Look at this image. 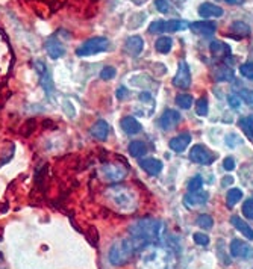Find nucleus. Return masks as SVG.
<instances>
[{"label": "nucleus", "instance_id": "37998d69", "mask_svg": "<svg viewBox=\"0 0 253 269\" xmlns=\"http://www.w3.org/2000/svg\"><path fill=\"white\" fill-rule=\"evenodd\" d=\"M228 102L232 108H240V105H241V99H238L237 96H229Z\"/></svg>", "mask_w": 253, "mask_h": 269}, {"label": "nucleus", "instance_id": "72a5a7b5", "mask_svg": "<svg viewBox=\"0 0 253 269\" xmlns=\"http://www.w3.org/2000/svg\"><path fill=\"white\" fill-rule=\"evenodd\" d=\"M149 32L150 34H161L165 32V21L164 20H156L149 26Z\"/></svg>", "mask_w": 253, "mask_h": 269}, {"label": "nucleus", "instance_id": "5701e85b", "mask_svg": "<svg viewBox=\"0 0 253 269\" xmlns=\"http://www.w3.org/2000/svg\"><path fill=\"white\" fill-rule=\"evenodd\" d=\"M231 34L240 40V38H244V37L250 35V27L243 21H234L231 24Z\"/></svg>", "mask_w": 253, "mask_h": 269}, {"label": "nucleus", "instance_id": "c9c22d12", "mask_svg": "<svg viewBox=\"0 0 253 269\" xmlns=\"http://www.w3.org/2000/svg\"><path fill=\"white\" fill-rule=\"evenodd\" d=\"M240 73L246 79H253V62H246L240 67Z\"/></svg>", "mask_w": 253, "mask_h": 269}, {"label": "nucleus", "instance_id": "f8f14e48", "mask_svg": "<svg viewBox=\"0 0 253 269\" xmlns=\"http://www.w3.org/2000/svg\"><path fill=\"white\" fill-rule=\"evenodd\" d=\"M179 121H181V113L173 109H167L159 118V126L164 130H172L179 124Z\"/></svg>", "mask_w": 253, "mask_h": 269}, {"label": "nucleus", "instance_id": "c03bdc74", "mask_svg": "<svg viewBox=\"0 0 253 269\" xmlns=\"http://www.w3.org/2000/svg\"><path fill=\"white\" fill-rule=\"evenodd\" d=\"M64 106H65V108H68V110H67L68 116H74V115H76V112H74V106H71V103H70L68 100H65V102H64Z\"/></svg>", "mask_w": 253, "mask_h": 269}, {"label": "nucleus", "instance_id": "2f4dec72", "mask_svg": "<svg viewBox=\"0 0 253 269\" xmlns=\"http://www.w3.org/2000/svg\"><path fill=\"white\" fill-rule=\"evenodd\" d=\"M243 215L247 219H253V198H247L243 204Z\"/></svg>", "mask_w": 253, "mask_h": 269}, {"label": "nucleus", "instance_id": "f257e3e1", "mask_svg": "<svg viewBox=\"0 0 253 269\" xmlns=\"http://www.w3.org/2000/svg\"><path fill=\"white\" fill-rule=\"evenodd\" d=\"M162 234V222L153 218H141L130 224L129 236L143 248L156 244Z\"/></svg>", "mask_w": 253, "mask_h": 269}, {"label": "nucleus", "instance_id": "6e6552de", "mask_svg": "<svg viewBox=\"0 0 253 269\" xmlns=\"http://www.w3.org/2000/svg\"><path fill=\"white\" fill-rule=\"evenodd\" d=\"M231 254L237 259L249 260V259H253V248L250 244H246L240 241V239H234L231 242Z\"/></svg>", "mask_w": 253, "mask_h": 269}, {"label": "nucleus", "instance_id": "7ed1b4c3", "mask_svg": "<svg viewBox=\"0 0 253 269\" xmlns=\"http://www.w3.org/2000/svg\"><path fill=\"white\" fill-rule=\"evenodd\" d=\"M141 257H139V268L141 269H170L172 263V253L158 247L156 244L147 245L139 251Z\"/></svg>", "mask_w": 253, "mask_h": 269}, {"label": "nucleus", "instance_id": "9b49d317", "mask_svg": "<svg viewBox=\"0 0 253 269\" xmlns=\"http://www.w3.org/2000/svg\"><path fill=\"white\" fill-rule=\"evenodd\" d=\"M35 68H37V73H38L40 83H41L43 88L46 89V93H47V94H52V93H53V80H52V76H50L49 68L46 67V64H44L43 61H35Z\"/></svg>", "mask_w": 253, "mask_h": 269}, {"label": "nucleus", "instance_id": "c756f323", "mask_svg": "<svg viewBox=\"0 0 253 269\" xmlns=\"http://www.w3.org/2000/svg\"><path fill=\"white\" fill-rule=\"evenodd\" d=\"M176 103L182 109H190L192 106V97L190 94H179L176 97Z\"/></svg>", "mask_w": 253, "mask_h": 269}, {"label": "nucleus", "instance_id": "0eeeda50", "mask_svg": "<svg viewBox=\"0 0 253 269\" xmlns=\"http://www.w3.org/2000/svg\"><path fill=\"white\" fill-rule=\"evenodd\" d=\"M190 159L199 165H211L215 161V156L203 145H194L190 152Z\"/></svg>", "mask_w": 253, "mask_h": 269}, {"label": "nucleus", "instance_id": "39448f33", "mask_svg": "<svg viewBox=\"0 0 253 269\" xmlns=\"http://www.w3.org/2000/svg\"><path fill=\"white\" fill-rule=\"evenodd\" d=\"M109 41L108 38H103V37H94V38H90L88 41L83 43L77 50H76V54L77 56H93V54H97V53H103L109 49Z\"/></svg>", "mask_w": 253, "mask_h": 269}, {"label": "nucleus", "instance_id": "2eb2a0df", "mask_svg": "<svg viewBox=\"0 0 253 269\" xmlns=\"http://www.w3.org/2000/svg\"><path fill=\"white\" fill-rule=\"evenodd\" d=\"M139 166H141V169L146 171L149 175H158L162 171L164 163L159 159L146 158V159H139Z\"/></svg>", "mask_w": 253, "mask_h": 269}, {"label": "nucleus", "instance_id": "a18cd8bd", "mask_svg": "<svg viewBox=\"0 0 253 269\" xmlns=\"http://www.w3.org/2000/svg\"><path fill=\"white\" fill-rule=\"evenodd\" d=\"M139 100H141V102H152V96L149 93H141V94H139Z\"/></svg>", "mask_w": 253, "mask_h": 269}, {"label": "nucleus", "instance_id": "f704fd0d", "mask_svg": "<svg viewBox=\"0 0 253 269\" xmlns=\"http://www.w3.org/2000/svg\"><path fill=\"white\" fill-rule=\"evenodd\" d=\"M195 112L200 116H205L208 113V100L206 99H199L195 102Z\"/></svg>", "mask_w": 253, "mask_h": 269}, {"label": "nucleus", "instance_id": "423d86ee", "mask_svg": "<svg viewBox=\"0 0 253 269\" xmlns=\"http://www.w3.org/2000/svg\"><path fill=\"white\" fill-rule=\"evenodd\" d=\"M100 174L103 180L108 183H117L126 177V169L119 163H106L100 168Z\"/></svg>", "mask_w": 253, "mask_h": 269}, {"label": "nucleus", "instance_id": "1a4fd4ad", "mask_svg": "<svg viewBox=\"0 0 253 269\" xmlns=\"http://www.w3.org/2000/svg\"><path fill=\"white\" fill-rule=\"evenodd\" d=\"M173 85L176 88H182V89H187L191 86V71H190V67L185 61H182L179 64L178 73L173 79Z\"/></svg>", "mask_w": 253, "mask_h": 269}, {"label": "nucleus", "instance_id": "f3484780", "mask_svg": "<svg viewBox=\"0 0 253 269\" xmlns=\"http://www.w3.org/2000/svg\"><path fill=\"white\" fill-rule=\"evenodd\" d=\"M199 14H200L203 18H212V17L220 18V17H223L224 11H223V8L218 6V5H214V3H202V5L199 6Z\"/></svg>", "mask_w": 253, "mask_h": 269}, {"label": "nucleus", "instance_id": "49530a36", "mask_svg": "<svg viewBox=\"0 0 253 269\" xmlns=\"http://www.w3.org/2000/svg\"><path fill=\"white\" fill-rule=\"evenodd\" d=\"M224 2H228L231 5H237V3H240V0H224Z\"/></svg>", "mask_w": 253, "mask_h": 269}, {"label": "nucleus", "instance_id": "473e14b6", "mask_svg": "<svg viewBox=\"0 0 253 269\" xmlns=\"http://www.w3.org/2000/svg\"><path fill=\"white\" fill-rule=\"evenodd\" d=\"M202 185H203L202 177H200V175H195V177L191 178L190 183H188V191H190V192H195V191H199V189L202 188Z\"/></svg>", "mask_w": 253, "mask_h": 269}, {"label": "nucleus", "instance_id": "f03ea898", "mask_svg": "<svg viewBox=\"0 0 253 269\" xmlns=\"http://www.w3.org/2000/svg\"><path fill=\"white\" fill-rule=\"evenodd\" d=\"M105 197L112 209L122 214H132L136 211L138 200L136 194L125 185H112L106 189Z\"/></svg>", "mask_w": 253, "mask_h": 269}, {"label": "nucleus", "instance_id": "58836bf2", "mask_svg": "<svg viewBox=\"0 0 253 269\" xmlns=\"http://www.w3.org/2000/svg\"><path fill=\"white\" fill-rule=\"evenodd\" d=\"M155 6L162 14H167L168 11H170V5H168L167 0H155Z\"/></svg>", "mask_w": 253, "mask_h": 269}, {"label": "nucleus", "instance_id": "c85d7f7f", "mask_svg": "<svg viewBox=\"0 0 253 269\" xmlns=\"http://www.w3.org/2000/svg\"><path fill=\"white\" fill-rule=\"evenodd\" d=\"M240 126H241V129L246 132V135H249V136L253 139V116L241 118V119H240Z\"/></svg>", "mask_w": 253, "mask_h": 269}, {"label": "nucleus", "instance_id": "ddd939ff", "mask_svg": "<svg viewBox=\"0 0 253 269\" xmlns=\"http://www.w3.org/2000/svg\"><path fill=\"white\" fill-rule=\"evenodd\" d=\"M190 29L194 32V34H197V35H202V37H211L214 35L215 32V23L214 21H194L190 24Z\"/></svg>", "mask_w": 253, "mask_h": 269}, {"label": "nucleus", "instance_id": "79ce46f5", "mask_svg": "<svg viewBox=\"0 0 253 269\" xmlns=\"http://www.w3.org/2000/svg\"><path fill=\"white\" fill-rule=\"evenodd\" d=\"M241 97H243V100L246 102V103H253V93H250V91H247V89H244V91L241 93Z\"/></svg>", "mask_w": 253, "mask_h": 269}, {"label": "nucleus", "instance_id": "a19ab883", "mask_svg": "<svg viewBox=\"0 0 253 269\" xmlns=\"http://www.w3.org/2000/svg\"><path fill=\"white\" fill-rule=\"evenodd\" d=\"M127 94H129V91H127L126 86H122V88L117 89V99L119 100H125L127 97Z\"/></svg>", "mask_w": 253, "mask_h": 269}, {"label": "nucleus", "instance_id": "20e7f679", "mask_svg": "<svg viewBox=\"0 0 253 269\" xmlns=\"http://www.w3.org/2000/svg\"><path fill=\"white\" fill-rule=\"evenodd\" d=\"M139 251H141V247H139L130 236H127L123 239H119V241H116L111 245L108 259H109L111 265L123 266L127 262H130L133 259V256Z\"/></svg>", "mask_w": 253, "mask_h": 269}, {"label": "nucleus", "instance_id": "dca6fc26", "mask_svg": "<svg viewBox=\"0 0 253 269\" xmlns=\"http://www.w3.org/2000/svg\"><path fill=\"white\" fill-rule=\"evenodd\" d=\"M90 135L97 141H106L109 135V124L105 119H97L93 124V127L90 129Z\"/></svg>", "mask_w": 253, "mask_h": 269}, {"label": "nucleus", "instance_id": "aec40b11", "mask_svg": "<svg viewBox=\"0 0 253 269\" xmlns=\"http://www.w3.org/2000/svg\"><path fill=\"white\" fill-rule=\"evenodd\" d=\"M231 224H232L240 233H243V236L247 237L249 241H253V230H252V227H250L244 219H241L240 216L234 215V216H231Z\"/></svg>", "mask_w": 253, "mask_h": 269}, {"label": "nucleus", "instance_id": "b1692460", "mask_svg": "<svg viewBox=\"0 0 253 269\" xmlns=\"http://www.w3.org/2000/svg\"><path fill=\"white\" fill-rule=\"evenodd\" d=\"M129 153L133 158H143L147 153V145L143 141H132L129 144Z\"/></svg>", "mask_w": 253, "mask_h": 269}, {"label": "nucleus", "instance_id": "9d476101", "mask_svg": "<svg viewBox=\"0 0 253 269\" xmlns=\"http://www.w3.org/2000/svg\"><path fill=\"white\" fill-rule=\"evenodd\" d=\"M46 50L52 59H60V57L65 56V46L61 43L60 38H56V35H52L46 41Z\"/></svg>", "mask_w": 253, "mask_h": 269}, {"label": "nucleus", "instance_id": "4be33fe9", "mask_svg": "<svg viewBox=\"0 0 253 269\" xmlns=\"http://www.w3.org/2000/svg\"><path fill=\"white\" fill-rule=\"evenodd\" d=\"M209 50L217 57H226L231 54V47L228 44H224L223 41H212L209 46Z\"/></svg>", "mask_w": 253, "mask_h": 269}, {"label": "nucleus", "instance_id": "7c9ffc66", "mask_svg": "<svg viewBox=\"0 0 253 269\" xmlns=\"http://www.w3.org/2000/svg\"><path fill=\"white\" fill-rule=\"evenodd\" d=\"M195 224H197L200 228L209 230V228H212V225H214V219H212L211 215H200V216L197 218V221H195Z\"/></svg>", "mask_w": 253, "mask_h": 269}, {"label": "nucleus", "instance_id": "a211bd4d", "mask_svg": "<svg viewBox=\"0 0 253 269\" xmlns=\"http://www.w3.org/2000/svg\"><path fill=\"white\" fill-rule=\"evenodd\" d=\"M209 195L208 192H200V191H195V192H190L185 195L184 201L188 207H195V206H200V204H205L208 201Z\"/></svg>", "mask_w": 253, "mask_h": 269}, {"label": "nucleus", "instance_id": "6ab92c4d", "mask_svg": "<svg viewBox=\"0 0 253 269\" xmlns=\"http://www.w3.org/2000/svg\"><path fill=\"white\" fill-rule=\"evenodd\" d=\"M120 126H122L123 132H126L127 135H135L138 132H141V123H138V119L130 115L122 118Z\"/></svg>", "mask_w": 253, "mask_h": 269}, {"label": "nucleus", "instance_id": "412c9836", "mask_svg": "<svg viewBox=\"0 0 253 269\" xmlns=\"http://www.w3.org/2000/svg\"><path fill=\"white\" fill-rule=\"evenodd\" d=\"M190 142H191V136L188 133H184V135H179L170 141V148L175 153H182L190 145Z\"/></svg>", "mask_w": 253, "mask_h": 269}, {"label": "nucleus", "instance_id": "4468645a", "mask_svg": "<svg viewBox=\"0 0 253 269\" xmlns=\"http://www.w3.org/2000/svg\"><path fill=\"white\" fill-rule=\"evenodd\" d=\"M144 49V41L141 37H138V35H133V37H129L125 43V50L127 54L130 56H138V54H141Z\"/></svg>", "mask_w": 253, "mask_h": 269}, {"label": "nucleus", "instance_id": "a878e982", "mask_svg": "<svg viewBox=\"0 0 253 269\" xmlns=\"http://www.w3.org/2000/svg\"><path fill=\"white\" fill-rule=\"evenodd\" d=\"M190 24L187 21H181V20H168L165 21V32H179V31H185Z\"/></svg>", "mask_w": 253, "mask_h": 269}, {"label": "nucleus", "instance_id": "ea45409f", "mask_svg": "<svg viewBox=\"0 0 253 269\" xmlns=\"http://www.w3.org/2000/svg\"><path fill=\"white\" fill-rule=\"evenodd\" d=\"M223 166H224V169L226 171H232L234 168H235V161H234V158H226L223 161Z\"/></svg>", "mask_w": 253, "mask_h": 269}, {"label": "nucleus", "instance_id": "e433bc0d", "mask_svg": "<svg viewBox=\"0 0 253 269\" xmlns=\"http://www.w3.org/2000/svg\"><path fill=\"white\" fill-rule=\"evenodd\" d=\"M116 74H117V70L114 68V67H105L102 71H100V77L103 79V80H112L116 77Z\"/></svg>", "mask_w": 253, "mask_h": 269}, {"label": "nucleus", "instance_id": "393cba45", "mask_svg": "<svg viewBox=\"0 0 253 269\" xmlns=\"http://www.w3.org/2000/svg\"><path fill=\"white\" fill-rule=\"evenodd\" d=\"M172 47H173V40H172L170 37H161V38H158L156 43H155L156 52H159V53H162V54L170 53Z\"/></svg>", "mask_w": 253, "mask_h": 269}, {"label": "nucleus", "instance_id": "cd10ccee", "mask_svg": "<svg viewBox=\"0 0 253 269\" xmlns=\"http://www.w3.org/2000/svg\"><path fill=\"white\" fill-rule=\"evenodd\" d=\"M241 198H243V192H241L240 189L234 188V189H231V191L228 192V195H226V203H228L229 207H232V206H235Z\"/></svg>", "mask_w": 253, "mask_h": 269}, {"label": "nucleus", "instance_id": "bb28decb", "mask_svg": "<svg viewBox=\"0 0 253 269\" xmlns=\"http://www.w3.org/2000/svg\"><path fill=\"white\" fill-rule=\"evenodd\" d=\"M214 77L218 82H224V80H232L234 76H232V70L231 68H228L226 65H220V67H217Z\"/></svg>", "mask_w": 253, "mask_h": 269}, {"label": "nucleus", "instance_id": "4c0bfd02", "mask_svg": "<svg viewBox=\"0 0 253 269\" xmlns=\"http://www.w3.org/2000/svg\"><path fill=\"white\" fill-rule=\"evenodd\" d=\"M192 239H194V242L197 245H200V247H208L209 245V237L206 234H203V233H194Z\"/></svg>", "mask_w": 253, "mask_h": 269}]
</instances>
